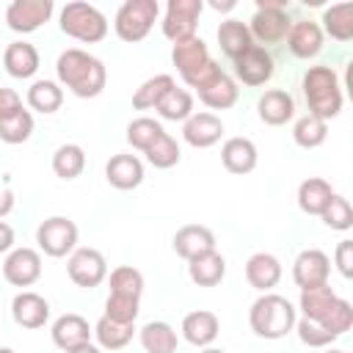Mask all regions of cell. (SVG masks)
Returning <instances> with one entry per match:
<instances>
[{
	"instance_id": "cell-1",
	"label": "cell",
	"mask_w": 353,
	"mask_h": 353,
	"mask_svg": "<svg viewBox=\"0 0 353 353\" xmlns=\"http://www.w3.org/2000/svg\"><path fill=\"white\" fill-rule=\"evenodd\" d=\"M55 74H58V85L69 88L77 99H94L105 91L108 85V69L105 63L80 50V47H69L58 55L55 61Z\"/></svg>"
},
{
	"instance_id": "cell-2",
	"label": "cell",
	"mask_w": 353,
	"mask_h": 353,
	"mask_svg": "<svg viewBox=\"0 0 353 353\" xmlns=\"http://www.w3.org/2000/svg\"><path fill=\"white\" fill-rule=\"evenodd\" d=\"M303 99L309 108V116H317L323 121H331L342 113V83L331 66H309L301 80Z\"/></svg>"
},
{
	"instance_id": "cell-3",
	"label": "cell",
	"mask_w": 353,
	"mask_h": 353,
	"mask_svg": "<svg viewBox=\"0 0 353 353\" xmlns=\"http://www.w3.org/2000/svg\"><path fill=\"white\" fill-rule=\"evenodd\" d=\"M298 320V309L276 292H262L248 309V325L259 339H284Z\"/></svg>"
},
{
	"instance_id": "cell-4",
	"label": "cell",
	"mask_w": 353,
	"mask_h": 353,
	"mask_svg": "<svg viewBox=\"0 0 353 353\" xmlns=\"http://www.w3.org/2000/svg\"><path fill=\"white\" fill-rule=\"evenodd\" d=\"M58 28L63 36L74 39V41H83V44H97L108 36V17L91 6V3H83V0H72L61 8L58 14Z\"/></svg>"
},
{
	"instance_id": "cell-5",
	"label": "cell",
	"mask_w": 353,
	"mask_h": 353,
	"mask_svg": "<svg viewBox=\"0 0 353 353\" xmlns=\"http://www.w3.org/2000/svg\"><path fill=\"white\" fill-rule=\"evenodd\" d=\"M157 17H160L157 0H124L113 17V30L121 41L138 44L152 33Z\"/></svg>"
},
{
	"instance_id": "cell-6",
	"label": "cell",
	"mask_w": 353,
	"mask_h": 353,
	"mask_svg": "<svg viewBox=\"0 0 353 353\" xmlns=\"http://www.w3.org/2000/svg\"><path fill=\"white\" fill-rule=\"evenodd\" d=\"M77 223L66 215H50L44 218L39 226H36V243H39V251L52 256V259H61V256H69L74 248H77Z\"/></svg>"
},
{
	"instance_id": "cell-7",
	"label": "cell",
	"mask_w": 353,
	"mask_h": 353,
	"mask_svg": "<svg viewBox=\"0 0 353 353\" xmlns=\"http://www.w3.org/2000/svg\"><path fill=\"white\" fill-rule=\"evenodd\" d=\"M201 11H204L201 0H168L165 11H163V22H160L163 36L174 44H179L185 39H193Z\"/></svg>"
},
{
	"instance_id": "cell-8",
	"label": "cell",
	"mask_w": 353,
	"mask_h": 353,
	"mask_svg": "<svg viewBox=\"0 0 353 353\" xmlns=\"http://www.w3.org/2000/svg\"><path fill=\"white\" fill-rule=\"evenodd\" d=\"M66 273L72 279V284L83 287V290H94L108 279V259L102 251L97 248H74L66 259Z\"/></svg>"
},
{
	"instance_id": "cell-9",
	"label": "cell",
	"mask_w": 353,
	"mask_h": 353,
	"mask_svg": "<svg viewBox=\"0 0 353 353\" xmlns=\"http://www.w3.org/2000/svg\"><path fill=\"white\" fill-rule=\"evenodd\" d=\"M3 279L11 287H33L41 279V254L36 248H11L3 259Z\"/></svg>"
},
{
	"instance_id": "cell-10",
	"label": "cell",
	"mask_w": 353,
	"mask_h": 353,
	"mask_svg": "<svg viewBox=\"0 0 353 353\" xmlns=\"http://www.w3.org/2000/svg\"><path fill=\"white\" fill-rule=\"evenodd\" d=\"M55 11L52 0H14L6 8V25L14 33H33L44 22H50Z\"/></svg>"
},
{
	"instance_id": "cell-11",
	"label": "cell",
	"mask_w": 353,
	"mask_h": 353,
	"mask_svg": "<svg viewBox=\"0 0 353 353\" xmlns=\"http://www.w3.org/2000/svg\"><path fill=\"white\" fill-rule=\"evenodd\" d=\"M232 63H234V77H237L243 85H251V88H259V85L270 83L273 74H276L273 55H270L265 47H259V44H254L248 52H243V55L234 58Z\"/></svg>"
},
{
	"instance_id": "cell-12",
	"label": "cell",
	"mask_w": 353,
	"mask_h": 353,
	"mask_svg": "<svg viewBox=\"0 0 353 353\" xmlns=\"http://www.w3.org/2000/svg\"><path fill=\"white\" fill-rule=\"evenodd\" d=\"M331 276V259L320 248H303L292 262V281L298 290H312L328 284Z\"/></svg>"
},
{
	"instance_id": "cell-13",
	"label": "cell",
	"mask_w": 353,
	"mask_h": 353,
	"mask_svg": "<svg viewBox=\"0 0 353 353\" xmlns=\"http://www.w3.org/2000/svg\"><path fill=\"white\" fill-rule=\"evenodd\" d=\"M248 30H251V39L254 44L265 47V44H279L287 39V30H290V17L287 11H268V8H256L251 22H245Z\"/></svg>"
},
{
	"instance_id": "cell-14",
	"label": "cell",
	"mask_w": 353,
	"mask_h": 353,
	"mask_svg": "<svg viewBox=\"0 0 353 353\" xmlns=\"http://www.w3.org/2000/svg\"><path fill=\"white\" fill-rule=\"evenodd\" d=\"M11 317L19 328H44L50 320V303L44 295L33 292V290H22L14 295L11 301Z\"/></svg>"
},
{
	"instance_id": "cell-15",
	"label": "cell",
	"mask_w": 353,
	"mask_h": 353,
	"mask_svg": "<svg viewBox=\"0 0 353 353\" xmlns=\"http://www.w3.org/2000/svg\"><path fill=\"white\" fill-rule=\"evenodd\" d=\"M284 41H287V47H290V52L295 58L309 61V58H317L323 52L325 36H323V30H320V25L314 19H298V22L290 25Z\"/></svg>"
},
{
	"instance_id": "cell-16",
	"label": "cell",
	"mask_w": 353,
	"mask_h": 353,
	"mask_svg": "<svg viewBox=\"0 0 353 353\" xmlns=\"http://www.w3.org/2000/svg\"><path fill=\"white\" fill-rule=\"evenodd\" d=\"M182 339L190 342L193 347H210L215 339H218V331H221V320L215 312L210 309H196V312H188L182 317Z\"/></svg>"
},
{
	"instance_id": "cell-17",
	"label": "cell",
	"mask_w": 353,
	"mask_h": 353,
	"mask_svg": "<svg viewBox=\"0 0 353 353\" xmlns=\"http://www.w3.org/2000/svg\"><path fill=\"white\" fill-rule=\"evenodd\" d=\"M223 135V121L215 113H193L188 121H182V138L185 143H190L193 149H210L221 141Z\"/></svg>"
},
{
	"instance_id": "cell-18",
	"label": "cell",
	"mask_w": 353,
	"mask_h": 353,
	"mask_svg": "<svg viewBox=\"0 0 353 353\" xmlns=\"http://www.w3.org/2000/svg\"><path fill=\"white\" fill-rule=\"evenodd\" d=\"M256 116L268 127H281L295 116V99L284 88H268L256 99Z\"/></svg>"
},
{
	"instance_id": "cell-19",
	"label": "cell",
	"mask_w": 353,
	"mask_h": 353,
	"mask_svg": "<svg viewBox=\"0 0 353 353\" xmlns=\"http://www.w3.org/2000/svg\"><path fill=\"white\" fill-rule=\"evenodd\" d=\"M256 160H259V152L251 138L234 135V138L223 141V146H221V163L229 174H237V176L251 174L256 168Z\"/></svg>"
},
{
	"instance_id": "cell-20",
	"label": "cell",
	"mask_w": 353,
	"mask_h": 353,
	"mask_svg": "<svg viewBox=\"0 0 353 353\" xmlns=\"http://www.w3.org/2000/svg\"><path fill=\"white\" fill-rule=\"evenodd\" d=\"M105 179L116 190H135L143 182V163L135 154H113L105 163Z\"/></svg>"
},
{
	"instance_id": "cell-21",
	"label": "cell",
	"mask_w": 353,
	"mask_h": 353,
	"mask_svg": "<svg viewBox=\"0 0 353 353\" xmlns=\"http://www.w3.org/2000/svg\"><path fill=\"white\" fill-rule=\"evenodd\" d=\"M245 281L256 292H270L281 281V262L268 251H256L245 262Z\"/></svg>"
},
{
	"instance_id": "cell-22",
	"label": "cell",
	"mask_w": 353,
	"mask_h": 353,
	"mask_svg": "<svg viewBox=\"0 0 353 353\" xmlns=\"http://www.w3.org/2000/svg\"><path fill=\"white\" fill-rule=\"evenodd\" d=\"M50 334H52L55 347H61V350H72V347H77V345L91 342L94 328L88 325V320H85L83 314L66 312V314H61V317L52 323Z\"/></svg>"
},
{
	"instance_id": "cell-23",
	"label": "cell",
	"mask_w": 353,
	"mask_h": 353,
	"mask_svg": "<svg viewBox=\"0 0 353 353\" xmlns=\"http://www.w3.org/2000/svg\"><path fill=\"white\" fill-rule=\"evenodd\" d=\"M171 243H174L176 256H182V259H193L199 254L215 251V234L210 226H201V223H188V226L176 229Z\"/></svg>"
},
{
	"instance_id": "cell-24",
	"label": "cell",
	"mask_w": 353,
	"mask_h": 353,
	"mask_svg": "<svg viewBox=\"0 0 353 353\" xmlns=\"http://www.w3.org/2000/svg\"><path fill=\"white\" fill-rule=\"evenodd\" d=\"M3 66L11 77L17 80H28L39 72L41 66V58H39V50L30 44V41H11L3 52Z\"/></svg>"
},
{
	"instance_id": "cell-25",
	"label": "cell",
	"mask_w": 353,
	"mask_h": 353,
	"mask_svg": "<svg viewBox=\"0 0 353 353\" xmlns=\"http://www.w3.org/2000/svg\"><path fill=\"white\" fill-rule=\"evenodd\" d=\"M215 39H218L221 52H223L229 61L240 58L243 52H248V50L254 47L251 30H248V25H245L243 19H223V22L218 25V30H215Z\"/></svg>"
},
{
	"instance_id": "cell-26",
	"label": "cell",
	"mask_w": 353,
	"mask_h": 353,
	"mask_svg": "<svg viewBox=\"0 0 353 353\" xmlns=\"http://www.w3.org/2000/svg\"><path fill=\"white\" fill-rule=\"evenodd\" d=\"M188 276L196 287H218L226 276V259L218 251L199 254V256L188 259Z\"/></svg>"
},
{
	"instance_id": "cell-27",
	"label": "cell",
	"mask_w": 353,
	"mask_h": 353,
	"mask_svg": "<svg viewBox=\"0 0 353 353\" xmlns=\"http://www.w3.org/2000/svg\"><path fill=\"white\" fill-rule=\"evenodd\" d=\"M138 339L146 353H176V345H179L176 328L165 320H149L146 325H141Z\"/></svg>"
},
{
	"instance_id": "cell-28",
	"label": "cell",
	"mask_w": 353,
	"mask_h": 353,
	"mask_svg": "<svg viewBox=\"0 0 353 353\" xmlns=\"http://www.w3.org/2000/svg\"><path fill=\"white\" fill-rule=\"evenodd\" d=\"M339 301V295L323 284V287H312V290H301V298H298V309H301V317H309V320H317L320 325H325L334 303Z\"/></svg>"
},
{
	"instance_id": "cell-29",
	"label": "cell",
	"mask_w": 353,
	"mask_h": 353,
	"mask_svg": "<svg viewBox=\"0 0 353 353\" xmlns=\"http://www.w3.org/2000/svg\"><path fill=\"white\" fill-rule=\"evenodd\" d=\"M207 61H210V50H207V44H204V39H199V36L185 39V41H179V44L171 47V63L176 66L179 77L193 74V72L201 69Z\"/></svg>"
},
{
	"instance_id": "cell-30",
	"label": "cell",
	"mask_w": 353,
	"mask_h": 353,
	"mask_svg": "<svg viewBox=\"0 0 353 353\" xmlns=\"http://www.w3.org/2000/svg\"><path fill=\"white\" fill-rule=\"evenodd\" d=\"M323 36H331L334 41H350L353 39V3H334L323 11V19L317 22Z\"/></svg>"
},
{
	"instance_id": "cell-31",
	"label": "cell",
	"mask_w": 353,
	"mask_h": 353,
	"mask_svg": "<svg viewBox=\"0 0 353 353\" xmlns=\"http://www.w3.org/2000/svg\"><path fill=\"white\" fill-rule=\"evenodd\" d=\"M334 193H336V190L331 188L328 179H323V176H309V179H303V182L298 185V207H301V212H306V215H320L323 207L331 201Z\"/></svg>"
},
{
	"instance_id": "cell-32",
	"label": "cell",
	"mask_w": 353,
	"mask_h": 353,
	"mask_svg": "<svg viewBox=\"0 0 353 353\" xmlns=\"http://www.w3.org/2000/svg\"><path fill=\"white\" fill-rule=\"evenodd\" d=\"M25 99H28L30 110L52 116L63 105V88L58 85V80H33L28 94H25Z\"/></svg>"
},
{
	"instance_id": "cell-33",
	"label": "cell",
	"mask_w": 353,
	"mask_h": 353,
	"mask_svg": "<svg viewBox=\"0 0 353 353\" xmlns=\"http://www.w3.org/2000/svg\"><path fill=\"white\" fill-rule=\"evenodd\" d=\"M196 94H199V99H201L207 108H212V110H229V108H234V105H237V99H240L237 80H234V77H229L226 72H223L218 80H212L207 88L196 91Z\"/></svg>"
},
{
	"instance_id": "cell-34",
	"label": "cell",
	"mask_w": 353,
	"mask_h": 353,
	"mask_svg": "<svg viewBox=\"0 0 353 353\" xmlns=\"http://www.w3.org/2000/svg\"><path fill=\"white\" fill-rule=\"evenodd\" d=\"M94 336H97V345L102 350H121L132 342L135 336V323H116V320H108L105 314L97 320L94 325Z\"/></svg>"
},
{
	"instance_id": "cell-35",
	"label": "cell",
	"mask_w": 353,
	"mask_h": 353,
	"mask_svg": "<svg viewBox=\"0 0 353 353\" xmlns=\"http://www.w3.org/2000/svg\"><path fill=\"white\" fill-rule=\"evenodd\" d=\"M174 85H176V80H174L171 74H154V77L143 80V83L135 88V94H132V108H135V110H154L157 102H160Z\"/></svg>"
},
{
	"instance_id": "cell-36",
	"label": "cell",
	"mask_w": 353,
	"mask_h": 353,
	"mask_svg": "<svg viewBox=\"0 0 353 353\" xmlns=\"http://www.w3.org/2000/svg\"><path fill=\"white\" fill-rule=\"evenodd\" d=\"M85 168V152L80 143H61L52 152V171L58 179H77Z\"/></svg>"
},
{
	"instance_id": "cell-37",
	"label": "cell",
	"mask_w": 353,
	"mask_h": 353,
	"mask_svg": "<svg viewBox=\"0 0 353 353\" xmlns=\"http://www.w3.org/2000/svg\"><path fill=\"white\" fill-rule=\"evenodd\" d=\"M157 116L165 121H188L193 116V94L188 88H171L160 102H157Z\"/></svg>"
},
{
	"instance_id": "cell-38",
	"label": "cell",
	"mask_w": 353,
	"mask_h": 353,
	"mask_svg": "<svg viewBox=\"0 0 353 353\" xmlns=\"http://www.w3.org/2000/svg\"><path fill=\"white\" fill-rule=\"evenodd\" d=\"M325 138H328V121H323L317 116H309V113L301 116V119H295V124H292V141L301 149H317V146L325 143Z\"/></svg>"
},
{
	"instance_id": "cell-39",
	"label": "cell",
	"mask_w": 353,
	"mask_h": 353,
	"mask_svg": "<svg viewBox=\"0 0 353 353\" xmlns=\"http://www.w3.org/2000/svg\"><path fill=\"white\" fill-rule=\"evenodd\" d=\"M143 154H146V160H149V165H154V168H174L176 163H179V157H182V152H179V143H176V138L174 135H168V132H160L146 149H143Z\"/></svg>"
},
{
	"instance_id": "cell-40",
	"label": "cell",
	"mask_w": 353,
	"mask_h": 353,
	"mask_svg": "<svg viewBox=\"0 0 353 353\" xmlns=\"http://www.w3.org/2000/svg\"><path fill=\"white\" fill-rule=\"evenodd\" d=\"M110 295H127V298H141L143 295V273L132 265H119L110 270Z\"/></svg>"
},
{
	"instance_id": "cell-41",
	"label": "cell",
	"mask_w": 353,
	"mask_h": 353,
	"mask_svg": "<svg viewBox=\"0 0 353 353\" xmlns=\"http://www.w3.org/2000/svg\"><path fill=\"white\" fill-rule=\"evenodd\" d=\"M320 221H323L328 229H334V232H347V229L353 226V207H350V201H347L342 193H334L331 201L323 207Z\"/></svg>"
},
{
	"instance_id": "cell-42",
	"label": "cell",
	"mask_w": 353,
	"mask_h": 353,
	"mask_svg": "<svg viewBox=\"0 0 353 353\" xmlns=\"http://www.w3.org/2000/svg\"><path fill=\"white\" fill-rule=\"evenodd\" d=\"M160 132H165V130H163V124H160L157 119H152V116H138V119H132V121L127 124V143H130L132 149L143 152Z\"/></svg>"
},
{
	"instance_id": "cell-43",
	"label": "cell",
	"mask_w": 353,
	"mask_h": 353,
	"mask_svg": "<svg viewBox=\"0 0 353 353\" xmlns=\"http://www.w3.org/2000/svg\"><path fill=\"white\" fill-rule=\"evenodd\" d=\"M33 116H30V110H19L17 116H11V119H0V141L3 143H11V146H17V143H25L30 135H33Z\"/></svg>"
},
{
	"instance_id": "cell-44",
	"label": "cell",
	"mask_w": 353,
	"mask_h": 353,
	"mask_svg": "<svg viewBox=\"0 0 353 353\" xmlns=\"http://www.w3.org/2000/svg\"><path fill=\"white\" fill-rule=\"evenodd\" d=\"M292 331L298 334V339H301L306 347H328V345L336 339L325 325H320L317 320H309V317L295 320V328H292Z\"/></svg>"
},
{
	"instance_id": "cell-45",
	"label": "cell",
	"mask_w": 353,
	"mask_h": 353,
	"mask_svg": "<svg viewBox=\"0 0 353 353\" xmlns=\"http://www.w3.org/2000/svg\"><path fill=\"white\" fill-rule=\"evenodd\" d=\"M141 312V298H127V295H108L105 301V317L116 323H135Z\"/></svg>"
},
{
	"instance_id": "cell-46",
	"label": "cell",
	"mask_w": 353,
	"mask_h": 353,
	"mask_svg": "<svg viewBox=\"0 0 353 353\" xmlns=\"http://www.w3.org/2000/svg\"><path fill=\"white\" fill-rule=\"evenodd\" d=\"M221 74H223L221 63L210 58V61H207V63H204L201 69H196L193 74H185L182 80H185V85H188V88H193V91H201V88H207V85H210L212 80H218Z\"/></svg>"
},
{
	"instance_id": "cell-47",
	"label": "cell",
	"mask_w": 353,
	"mask_h": 353,
	"mask_svg": "<svg viewBox=\"0 0 353 353\" xmlns=\"http://www.w3.org/2000/svg\"><path fill=\"white\" fill-rule=\"evenodd\" d=\"M334 265L345 279H353V240H339L334 251Z\"/></svg>"
},
{
	"instance_id": "cell-48",
	"label": "cell",
	"mask_w": 353,
	"mask_h": 353,
	"mask_svg": "<svg viewBox=\"0 0 353 353\" xmlns=\"http://www.w3.org/2000/svg\"><path fill=\"white\" fill-rule=\"evenodd\" d=\"M22 108V97L14 88H0V119H11L17 116Z\"/></svg>"
},
{
	"instance_id": "cell-49",
	"label": "cell",
	"mask_w": 353,
	"mask_h": 353,
	"mask_svg": "<svg viewBox=\"0 0 353 353\" xmlns=\"http://www.w3.org/2000/svg\"><path fill=\"white\" fill-rule=\"evenodd\" d=\"M14 204H17V199H14V190H11V185H8L6 179H0V218L11 215Z\"/></svg>"
},
{
	"instance_id": "cell-50",
	"label": "cell",
	"mask_w": 353,
	"mask_h": 353,
	"mask_svg": "<svg viewBox=\"0 0 353 353\" xmlns=\"http://www.w3.org/2000/svg\"><path fill=\"white\" fill-rule=\"evenodd\" d=\"M11 248H14V229L11 223L0 221V254H8Z\"/></svg>"
},
{
	"instance_id": "cell-51",
	"label": "cell",
	"mask_w": 353,
	"mask_h": 353,
	"mask_svg": "<svg viewBox=\"0 0 353 353\" xmlns=\"http://www.w3.org/2000/svg\"><path fill=\"white\" fill-rule=\"evenodd\" d=\"M256 8H268V11H287L290 0H256Z\"/></svg>"
},
{
	"instance_id": "cell-52",
	"label": "cell",
	"mask_w": 353,
	"mask_h": 353,
	"mask_svg": "<svg viewBox=\"0 0 353 353\" xmlns=\"http://www.w3.org/2000/svg\"><path fill=\"white\" fill-rule=\"evenodd\" d=\"M234 6H237L234 0H210V8H212V11H221V14H223V11H232Z\"/></svg>"
},
{
	"instance_id": "cell-53",
	"label": "cell",
	"mask_w": 353,
	"mask_h": 353,
	"mask_svg": "<svg viewBox=\"0 0 353 353\" xmlns=\"http://www.w3.org/2000/svg\"><path fill=\"white\" fill-rule=\"evenodd\" d=\"M66 353H102V347L94 345V342H85V345H77V347H72V350H66Z\"/></svg>"
},
{
	"instance_id": "cell-54",
	"label": "cell",
	"mask_w": 353,
	"mask_h": 353,
	"mask_svg": "<svg viewBox=\"0 0 353 353\" xmlns=\"http://www.w3.org/2000/svg\"><path fill=\"white\" fill-rule=\"evenodd\" d=\"M201 353H226V350H221V347H212V345H210V347H201Z\"/></svg>"
},
{
	"instance_id": "cell-55",
	"label": "cell",
	"mask_w": 353,
	"mask_h": 353,
	"mask_svg": "<svg viewBox=\"0 0 353 353\" xmlns=\"http://www.w3.org/2000/svg\"><path fill=\"white\" fill-rule=\"evenodd\" d=\"M325 353H345V350H339V347H328Z\"/></svg>"
},
{
	"instance_id": "cell-56",
	"label": "cell",
	"mask_w": 353,
	"mask_h": 353,
	"mask_svg": "<svg viewBox=\"0 0 353 353\" xmlns=\"http://www.w3.org/2000/svg\"><path fill=\"white\" fill-rule=\"evenodd\" d=\"M0 353H17V350H11V347H0Z\"/></svg>"
}]
</instances>
